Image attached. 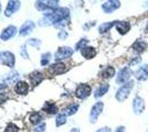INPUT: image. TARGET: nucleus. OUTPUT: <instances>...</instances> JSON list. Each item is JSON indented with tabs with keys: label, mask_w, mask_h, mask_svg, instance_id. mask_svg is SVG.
<instances>
[{
	"label": "nucleus",
	"mask_w": 148,
	"mask_h": 132,
	"mask_svg": "<svg viewBox=\"0 0 148 132\" xmlns=\"http://www.w3.org/2000/svg\"><path fill=\"white\" fill-rule=\"evenodd\" d=\"M116 132H124V129H123V127H121V128H118L117 130H116Z\"/></svg>",
	"instance_id": "nucleus-28"
},
{
	"label": "nucleus",
	"mask_w": 148,
	"mask_h": 132,
	"mask_svg": "<svg viewBox=\"0 0 148 132\" xmlns=\"http://www.w3.org/2000/svg\"><path fill=\"white\" fill-rule=\"evenodd\" d=\"M41 119H42V117L38 112H33L30 116V121L32 123H34V125H36V123H39V122L41 121Z\"/></svg>",
	"instance_id": "nucleus-21"
},
{
	"label": "nucleus",
	"mask_w": 148,
	"mask_h": 132,
	"mask_svg": "<svg viewBox=\"0 0 148 132\" xmlns=\"http://www.w3.org/2000/svg\"><path fill=\"white\" fill-rule=\"evenodd\" d=\"M97 132H111V129L110 128H103V129L99 130Z\"/></svg>",
	"instance_id": "nucleus-27"
},
{
	"label": "nucleus",
	"mask_w": 148,
	"mask_h": 132,
	"mask_svg": "<svg viewBox=\"0 0 148 132\" xmlns=\"http://www.w3.org/2000/svg\"><path fill=\"white\" fill-rule=\"evenodd\" d=\"M33 23L31 22V21H28V22H25V24L21 26V29H20V34L21 35H25V34H28L29 32L32 31V29H33Z\"/></svg>",
	"instance_id": "nucleus-13"
},
{
	"label": "nucleus",
	"mask_w": 148,
	"mask_h": 132,
	"mask_svg": "<svg viewBox=\"0 0 148 132\" xmlns=\"http://www.w3.org/2000/svg\"><path fill=\"white\" fill-rule=\"evenodd\" d=\"M116 28H117V30L119 33H122V34H125L127 31H130V25L128 22H126V21H123V22H118V24L116 25Z\"/></svg>",
	"instance_id": "nucleus-14"
},
{
	"label": "nucleus",
	"mask_w": 148,
	"mask_h": 132,
	"mask_svg": "<svg viewBox=\"0 0 148 132\" xmlns=\"http://www.w3.org/2000/svg\"><path fill=\"white\" fill-rule=\"evenodd\" d=\"M18 131H19V129L14 126V125H9V126L6 128V130H5V132H18Z\"/></svg>",
	"instance_id": "nucleus-25"
},
{
	"label": "nucleus",
	"mask_w": 148,
	"mask_h": 132,
	"mask_svg": "<svg viewBox=\"0 0 148 132\" xmlns=\"http://www.w3.org/2000/svg\"><path fill=\"white\" fill-rule=\"evenodd\" d=\"M66 122V119H65V114H59L58 116V118H56V126L59 127V126H61V125H63V123H65Z\"/></svg>",
	"instance_id": "nucleus-23"
},
{
	"label": "nucleus",
	"mask_w": 148,
	"mask_h": 132,
	"mask_svg": "<svg viewBox=\"0 0 148 132\" xmlns=\"http://www.w3.org/2000/svg\"><path fill=\"white\" fill-rule=\"evenodd\" d=\"M77 107H79L77 105H72L71 107L66 109V110H69L66 113H68V114H73L74 112H76V109H77Z\"/></svg>",
	"instance_id": "nucleus-26"
},
{
	"label": "nucleus",
	"mask_w": 148,
	"mask_h": 132,
	"mask_svg": "<svg viewBox=\"0 0 148 132\" xmlns=\"http://www.w3.org/2000/svg\"><path fill=\"white\" fill-rule=\"evenodd\" d=\"M90 93H91V87L88 85H86V84H81L80 86L77 87V89H76L75 95H76V97L83 99V98L87 97L90 95Z\"/></svg>",
	"instance_id": "nucleus-3"
},
{
	"label": "nucleus",
	"mask_w": 148,
	"mask_h": 132,
	"mask_svg": "<svg viewBox=\"0 0 148 132\" xmlns=\"http://www.w3.org/2000/svg\"><path fill=\"white\" fill-rule=\"evenodd\" d=\"M134 50L138 51V52H143L146 47V43L145 42H142V41H137L135 44H134Z\"/></svg>",
	"instance_id": "nucleus-20"
},
{
	"label": "nucleus",
	"mask_w": 148,
	"mask_h": 132,
	"mask_svg": "<svg viewBox=\"0 0 148 132\" xmlns=\"http://www.w3.org/2000/svg\"><path fill=\"white\" fill-rule=\"evenodd\" d=\"M113 25H114V22H108V23H104V24H102L101 26H99V32H101V33H104V32L108 31V30L111 29Z\"/></svg>",
	"instance_id": "nucleus-22"
},
{
	"label": "nucleus",
	"mask_w": 148,
	"mask_h": 132,
	"mask_svg": "<svg viewBox=\"0 0 148 132\" xmlns=\"http://www.w3.org/2000/svg\"><path fill=\"white\" fill-rule=\"evenodd\" d=\"M65 70H66V67H65L64 64H62V63L53 64V65L50 66V72H51L53 75H60V74H63Z\"/></svg>",
	"instance_id": "nucleus-6"
},
{
	"label": "nucleus",
	"mask_w": 148,
	"mask_h": 132,
	"mask_svg": "<svg viewBox=\"0 0 148 132\" xmlns=\"http://www.w3.org/2000/svg\"><path fill=\"white\" fill-rule=\"evenodd\" d=\"M108 87H110V86H108L107 84H102V85L99 86V89L96 90V94H95V97H96V98H99V96H103V95H104L105 93H106V91L108 90Z\"/></svg>",
	"instance_id": "nucleus-18"
},
{
	"label": "nucleus",
	"mask_w": 148,
	"mask_h": 132,
	"mask_svg": "<svg viewBox=\"0 0 148 132\" xmlns=\"http://www.w3.org/2000/svg\"><path fill=\"white\" fill-rule=\"evenodd\" d=\"M71 132H79V130H77V129H73Z\"/></svg>",
	"instance_id": "nucleus-29"
},
{
	"label": "nucleus",
	"mask_w": 148,
	"mask_h": 132,
	"mask_svg": "<svg viewBox=\"0 0 148 132\" xmlns=\"http://www.w3.org/2000/svg\"><path fill=\"white\" fill-rule=\"evenodd\" d=\"M0 62L9 67H12L14 65V55L10 52H1L0 53Z\"/></svg>",
	"instance_id": "nucleus-1"
},
{
	"label": "nucleus",
	"mask_w": 148,
	"mask_h": 132,
	"mask_svg": "<svg viewBox=\"0 0 148 132\" xmlns=\"http://www.w3.org/2000/svg\"><path fill=\"white\" fill-rule=\"evenodd\" d=\"M43 110L45 112H49L50 114H52V113H56L58 112V107H56L54 104H45V106H44Z\"/></svg>",
	"instance_id": "nucleus-17"
},
{
	"label": "nucleus",
	"mask_w": 148,
	"mask_h": 132,
	"mask_svg": "<svg viewBox=\"0 0 148 132\" xmlns=\"http://www.w3.org/2000/svg\"><path fill=\"white\" fill-rule=\"evenodd\" d=\"M96 52L94 50V47H83L82 50V55L86 58H92L95 56Z\"/></svg>",
	"instance_id": "nucleus-16"
},
{
	"label": "nucleus",
	"mask_w": 148,
	"mask_h": 132,
	"mask_svg": "<svg viewBox=\"0 0 148 132\" xmlns=\"http://www.w3.org/2000/svg\"><path fill=\"white\" fill-rule=\"evenodd\" d=\"M50 61V53H45L42 55V58H41V64L42 65H47V64L49 63Z\"/></svg>",
	"instance_id": "nucleus-24"
},
{
	"label": "nucleus",
	"mask_w": 148,
	"mask_h": 132,
	"mask_svg": "<svg viewBox=\"0 0 148 132\" xmlns=\"http://www.w3.org/2000/svg\"><path fill=\"white\" fill-rule=\"evenodd\" d=\"M14 34H16V28L14 26H9V28H7L6 30L1 33L0 38L2 39L3 41H7V40H9L10 38L14 37Z\"/></svg>",
	"instance_id": "nucleus-8"
},
{
	"label": "nucleus",
	"mask_w": 148,
	"mask_h": 132,
	"mask_svg": "<svg viewBox=\"0 0 148 132\" xmlns=\"http://www.w3.org/2000/svg\"><path fill=\"white\" fill-rule=\"evenodd\" d=\"M103 104L102 102H96L92 108V111H91V121H96L99 114L102 112V109H103Z\"/></svg>",
	"instance_id": "nucleus-5"
},
{
	"label": "nucleus",
	"mask_w": 148,
	"mask_h": 132,
	"mask_svg": "<svg viewBox=\"0 0 148 132\" xmlns=\"http://www.w3.org/2000/svg\"><path fill=\"white\" fill-rule=\"evenodd\" d=\"M136 77L139 81H145L148 78V65H145L144 67H140L136 72Z\"/></svg>",
	"instance_id": "nucleus-10"
},
{
	"label": "nucleus",
	"mask_w": 148,
	"mask_h": 132,
	"mask_svg": "<svg viewBox=\"0 0 148 132\" xmlns=\"http://www.w3.org/2000/svg\"><path fill=\"white\" fill-rule=\"evenodd\" d=\"M130 77V70L128 68H124L119 72V75L117 77V83H124L126 82Z\"/></svg>",
	"instance_id": "nucleus-11"
},
{
	"label": "nucleus",
	"mask_w": 148,
	"mask_h": 132,
	"mask_svg": "<svg viewBox=\"0 0 148 132\" xmlns=\"http://www.w3.org/2000/svg\"><path fill=\"white\" fill-rule=\"evenodd\" d=\"M19 7H20V2H19V1H9V2H8V6H7L6 11H5L7 17H9V16H11L13 12H16L19 9Z\"/></svg>",
	"instance_id": "nucleus-7"
},
{
	"label": "nucleus",
	"mask_w": 148,
	"mask_h": 132,
	"mask_svg": "<svg viewBox=\"0 0 148 132\" xmlns=\"http://www.w3.org/2000/svg\"><path fill=\"white\" fill-rule=\"evenodd\" d=\"M115 74V69L113 68V67H107L106 69L103 70V73H102V76L105 77V78H108V77H112V76H114Z\"/></svg>",
	"instance_id": "nucleus-19"
},
{
	"label": "nucleus",
	"mask_w": 148,
	"mask_h": 132,
	"mask_svg": "<svg viewBox=\"0 0 148 132\" xmlns=\"http://www.w3.org/2000/svg\"><path fill=\"white\" fill-rule=\"evenodd\" d=\"M0 10H1V6H0Z\"/></svg>",
	"instance_id": "nucleus-30"
},
{
	"label": "nucleus",
	"mask_w": 148,
	"mask_h": 132,
	"mask_svg": "<svg viewBox=\"0 0 148 132\" xmlns=\"http://www.w3.org/2000/svg\"><path fill=\"white\" fill-rule=\"evenodd\" d=\"M144 107H145V104H144V100L142 98H136L134 100V109H135V112L136 113H140L143 112L144 110Z\"/></svg>",
	"instance_id": "nucleus-12"
},
{
	"label": "nucleus",
	"mask_w": 148,
	"mask_h": 132,
	"mask_svg": "<svg viewBox=\"0 0 148 132\" xmlns=\"http://www.w3.org/2000/svg\"><path fill=\"white\" fill-rule=\"evenodd\" d=\"M42 78H43V76L39 72H34V73H32L30 75V81L33 85H38L39 83H41Z\"/></svg>",
	"instance_id": "nucleus-15"
},
{
	"label": "nucleus",
	"mask_w": 148,
	"mask_h": 132,
	"mask_svg": "<svg viewBox=\"0 0 148 132\" xmlns=\"http://www.w3.org/2000/svg\"><path fill=\"white\" fill-rule=\"evenodd\" d=\"M14 90H16V93H18V94L25 95L28 93V90H29V85L25 82H19L18 84L16 85Z\"/></svg>",
	"instance_id": "nucleus-9"
},
{
	"label": "nucleus",
	"mask_w": 148,
	"mask_h": 132,
	"mask_svg": "<svg viewBox=\"0 0 148 132\" xmlns=\"http://www.w3.org/2000/svg\"><path fill=\"white\" fill-rule=\"evenodd\" d=\"M132 87H133V83L130 85H124V86H122L118 89L117 94H116V99L119 101H123L124 99H126L127 96L130 95V90Z\"/></svg>",
	"instance_id": "nucleus-2"
},
{
	"label": "nucleus",
	"mask_w": 148,
	"mask_h": 132,
	"mask_svg": "<svg viewBox=\"0 0 148 132\" xmlns=\"http://www.w3.org/2000/svg\"><path fill=\"white\" fill-rule=\"evenodd\" d=\"M72 53H73V51L71 50L70 47H61L56 53V61H60V60H63V58H66V57L71 56Z\"/></svg>",
	"instance_id": "nucleus-4"
}]
</instances>
